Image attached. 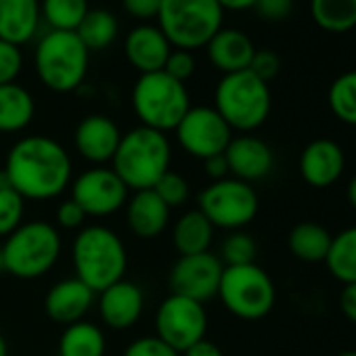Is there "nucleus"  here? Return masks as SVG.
I'll use <instances>...</instances> for the list:
<instances>
[{
  "label": "nucleus",
  "mask_w": 356,
  "mask_h": 356,
  "mask_svg": "<svg viewBox=\"0 0 356 356\" xmlns=\"http://www.w3.org/2000/svg\"><path fill=\"white\" fill-rule=\"evenodd\" d=\"M5 170L13 189L32 202L59 197L72 181V159L65 147L44 134L19 138L9 155Z\"/></svg>",
  "instance_id": "f257e3e1"
},
{
  "label": "nucleus",
  "mask_w": 356,
  "mask_h": 356,
  "mask_svg": "<svg viewBox=\"0 0 356 356\" xmlns=\"http://www.w3.org/2000/svg\"><path fill=\"white\" fill-rule=\"evenodd\" d=\"M172 147L163 132L147 126H136L122 134L118 151L111 159V170L128 191L153 189L159 178L170 170Z\"/></svg>",
  "instance_id": "f03ea898"
},
{
  "label": "nucleus",
  "mask_w": 356,
  "mask_h": 356,
  "mask_svg": "<svg viewBox=\"0 0 356 356\" xmlns=\"http://www.w3.org/2000/svg\"><path fill=\"white\" fill-rule=\"evenodd\" d=\"M72 260L76 277L95 293L124 279L128 268V254L124 241L103 225L84 227L72 245Z\"/></svg>",
  "instance_id": "7ed1b4c3"
},
{
  "label": "nucleus",
  "mask_w": 356,
  "mask_h": 356,
  "mask_svg": "<svg viewBox=\"0 0 356 356\" xmlns=\"http://www.w3.org/2000/svg\"><path fill=\"white\" fill-rule=\"evenodd\" d=\"M225 9L216 0H161L157 28L172 49L197 51L222 30Z\"/></svg>",
  "instance_id": "20e7f679"
},
{
  "label": "nucleus",
  "mask_w": 356,
  "mask_h": 356,
  "mask_svg": "<svg viewBox=\"0 0 356 356\" xmlns=\"http://www.w3.org/2000/svg\"><path fill=\"white\" fill-rule=\"evenodd\" d=\"M90 51L76 32L49 30L36 44L34 67L40 82L59 95L74 92L88 74Z\"/></svg>",
  "instance_id": "39448f33"
},
{
  "label": "nucleus",
  "mask_w": 356,
  "mask_h": 356,
  "mask_svg": "<svg viewBox=\"0 0 356 356\" xmlns=\"http://www.w3.org/2000/svg\"><path fill=\"white\" fill-rule=\"evenodd\" d=\"M0 248H3L5 273L30 281L53 270L61 258L63 241L51 222L32 220L15 229Z\"/></svg>",
  "instance_id": "423d86ee"
},
{
  "label": "nucleus",
  "mask_w": 356,
  "mask_h": 356,
  "mask_svg": "<svg viewBox=\"0 0 356 356\" xmlns=\"http://www.w3.org/2000/svg\"><path fill=\"white\" fill-rule=\"evenodd\" d=\"M132 109L140 126L165 134L181 124L191 109V97L187 84L174 80L161 70L138 76L132 88Z\"/></svg>",
  "instance_id": "0eeeda50"
},
{
  "label": "nucleus",
  "mask_w": 356,
  "mask_h": 356,
  "mask_svg": "<svg viewBox=\"0 0 356 356\" xmlns=\"http://www.w3.org/2000/svg\"><path fill=\"white\" fill-rule=\"evenodd\" d=\"M214 109L231 126V130L252 132L260 128L270 113L268 84L250 70L227 74L214 92Z\"/></svg>",
  "instance_id": "6e6552de"
},
{
  "label": "nucleus",
  "mask_w": 356,
  "mask_h": 356,
  "mask_svg": "<svg viewBox=\"0 0 356 356\" xmlns=\"http://www.w3.org/2000/svg\"><path fill=\"white\" fill-rule=\"evenodd\" d=\"M218 296L229 312L245 321L266 316L275 306L273 279L256 262L243 266H225Z\"/></svg>",
  "instance_id": "1a4fd4ad"
},
{
  "label": "nucleus",
  "mask_w": 356,
  "mask_h": 356,
  "mask_svg": "<svg viewBox=\"0 0 356 356\" xmlns=\"http://www.w3.org/2000/svg\"><path fill=\"white\" fill-rule=\"evenodd\" d=\"M258 195L250 183L237 178H222L208 185L197 197V210L212 222L214 229L239 231L258 214Z\"/></svg>",
  "instance_id": "9d476101"
},
{
  "label": "nucleus",
  "mask_w": 356,
  "mask_h": 356,
  "mask_svg": "<svg viewBox=\"0 0 356 356\" xmlns=\"http://www.w3.org/2000/svg\"><path fill=\"white\" fill-rule=\"evenodd\" d=\"M155 331L161 341H165L178 354H183L195 341L206 337L208 312L202 302L170 293L157 306Z\"/></svg>",
  "instance_id": "9b49d317"
},
{
  "label": "nucleus",
  "mask_w": 356,
  "mask_h": 356,
  "mask_svg": "<svg viewBox=\"0 0 356 356\" xmlns=\"http://www.w3.org/2000/svg\"><path fill=\"white\" fill-rule=\"evenodd\" d=\"M174 132L178 145L202 161L225 153L233 138L231 126L214 107H191Z\"/></svg>",
  "instance_id": "f8f14e48"
},
{
  "label": "nucleus",
  "mask_w": 356,
  "mask_h": 356,
  "mask_svg": "<svg viewBox=\"0 0 356 356\" xmlns=\"http://www.w3.org/2000/svg\"><path fill=\"white\" fill-rule=\"evenodd\" d=\"M72 200L86 216H111L128 202V187L111 168L95 165L72 183Z\"/></svg>",
  "instance_id": "ddd939ff"
},
{
  "label": "nucleus",
  "mask_w": 356,
  "mask_h": 356,
  "mask_svg": "<svg viewBox=\"0 0 356 356\" xmlns=\"http://www.w3.org/2000/svg\"><path fill=\"white\" fill-rule=\"evenodd\" d=\"M225 264L212 252L181 256L170 268L168 283L172 293L191 298L195 302H208L218 296Z\"/></svg>",
  "instance_id": "4468645a"
},
{
  "label": "nucleus",
  "mask_w": 356,
  "mask_h": 356,
  "mask_svg": "<svg viewBox=\"0 0 356 356\" xmlns=\"http://www.w3.org/2000/svg\"><path fill=\"white\" fill-rule=\"evenodd\" d=\"M122 140V132L118 124L101 113L86 115L74 132V145L80 157L90 163H107L113 159L118 145Z\"/></svg>",
  "instance_id": "2eb2a0df"
},
{
  "label": "nucleus",
  "mask_w": 356,
  "mask_h": 356,
  "mask_svg": "<svg viewBox=\"0 0 356 356\" xmlns=\"http://www.w3.org/2000/svg\"><path fill=\"white\" fill-rule=\"evenodd\" d=\"M95 302L97 293L78 277H70L61 279L49 289L44 298V312L51 321L67 327L78 321H84Z\"/></svg>",
  "instance_id": "dca6fc26"
},
{
  "label": "nucleus",
  "mask_w": 356,
  "mask_h": 356,
  "mask_svg": "<svg viewBox=\"0 0 356 356\" xmlns=\"http://www.w3.org/2000/svg\"><path fill=\"white\" fill-rule=\"evenodd\" d=\"M97 304H99V314L103 323L111 329H130L136 325L145 310V293L143 289L132 283V281H118L97 293Z\"/></svg>",
  "instance_id": "f3484780"
},
{
  "label": "nucleus",
  "mask_w": 356,
  "mask_h": 356,
  "mask_svg": "<svg viewBox=\"0 0 356 356\" xmlns=\"http://www.w3.org/2000/svg\"><path fill=\"white\" fill-rule=\"evenodd\" d=\"M170 53L172 47L157 26H136L134 30L128 32L124 40V55L140 76L161 72Z\"/></svg>",
  "instance_id": "a211bd4d"
},
{
  "label": "nucleus",
  "mask_w": 356,
  "mask_h": 356,
  "mask_svg": "<svg viewBox=\"0 0 356 356\" xmlns=\"http://www.w3.org/2000/svg\"><path fill=\"white\" fill-rule=\"evenodd\" d=\"M225 157L229 163V174L243 183L260 181L273 170V151L258 136L243 134L231 138Z\"/></svg>",
  "instance_id": "6ab92c4d"
},
{
  "label": "nucleus",
  "mask_w": 356,
  "mask_h": 356,
  "mask_svg": "<svg viewBox=\"0 0 356 356\" xmlns=\"http://www.w3.org/2000/svg\"><path fill=\"white\" fill-rule=\"evenodd\" d=\"M346 165L343 151L337 143L329 138H316L306 145L300 157V172L302 178L316 189H325L333 185L341 176Z\"/></svg>",
  "instance_id": "aec40b11"
},
{
  "label": "nucleus",
  "mask_w": 356,
  "mask_h": 356,
  "mask_svg": "<svg viewBox=\"0 0 356 356\" xmlns=\"http://www.w3.org/2000/svg\"><path fill=\"white\" fill-rule=\"evenodd\" d=\"M206 51H208L210 63L227 76V74L250 70L256 47L248 34L233 30V28H222L208 42Z\"/></svg>",
  "instance_id": "412c9836"
},
{
  "label": "nucleus",
  "mask_w": 356,
  "mask_h": 356,
  "mask_svg": "<svg viewBox=\"0 0 356 356\" xmlns=\"http://www.w3.org/2000/svg\"><path fill=\"white\" fill-rule=\"evenodd\" d=\"M170 208L157 197L153 189L134 191L126 202V222L140 239H155L168 229Z\"/></svg>",
  "instance_id": "4be33fe9"
},
{
  "label": "nucleus",
  "mask_w": 356,
  "mask_h": 356,
  "mask_svg": "<svg viewBox=\"0 0 356 356\" xmlns=\"http://www.w3.org/2000/svg\"><path fill=\"white\" fill-rule=\"evenodd\" d=\"M42 22L40 0H0V40L28 44Z\"/></svg>",
  "instance_id": "5701e85b"
},
{
  "label": "nucleus",
  "mask_w": 356,
  "mask_h": 356,
  "mask_svg": "<svg viewBox=\"0 0 356 356\" xmlns=\"http://www.w3.org/2000/svg\"><path fill=\"white\" fill-rule=\"evenodd\" d=\"M36 113L34 97L17 82L0 86V132L15 134L26 130Z\"/></svg>",
  "instance_id": "b1692460"
},
{
  "label": "nucleus",
  "mask_w": 356,
  "mask_h": 356,
  "mask_svg": "<svg viewBox=\"0 0 356 356\" xmlns=\"http://www.w3.org/2000/svg\"><path fill=\"white\" fill-rule=\"evenodd\" d=\"M172 241L181 256L210 252V245L214 241V227L200 210H191L176 220Z\"/></svg>",
  "instance_id": "393cba45"
},
{
  "label": "nucleus",
  "mask_w": 356,
  "mask_h": 356,
  "mask_svg": "<svg viewBox=\"0 0 356 356\" xmlns=\"http://www.w3.org/2000/svg\"><path fill=\"white\" fill-rule=\"evenodd\" d=\"M105 333L88 321L67 325L59 339V356H105Z\"/></svg>",
  "instance_id": "a878e982"
},
{
  "label": "nucleus",
  "mask_w": 356,
  "mask_h": 356,
  "mask_svg": "<svg viewBox=\"0 0 356 356\" xmlns=\"http://www.w3.org/2000/svg\"><path fill=\"white\" fill-rule=\"evenodd\" d=\"M333 237L316 222H300L289 233V250L304 262H321L327 258Z\"/></svg>",
  "instance_id": "bb28decb"
},
{
  "label": "nucleus",
  "mask_w": 356,
  "mask_h": 356,
  "mask_svg": "<svg viewBox=\"0 0 356 356\" xmlns=\"http://www.w3.org/2000/svg\"><path fill=\"white\" fill-rule=\"evenodd\" d=\"M314 24L331 34H343L356 28V0H310Z\"/></svg>",
  "instance_id": "cd10ccee"
},
{
  "label": "nucleus",
  "mask_w": 356,
  "mask_h": 356,
  "mask_svg": "<svg viewBox=\"0 0 356 356\" xmlns=\"http://www.w3.org/2000/svg\"><path fill=\"white\" fill-rule=\"evenodd\" d=\"M118 19L107 9H90L76 34L88 51H103L118 38Z\"/></svg>",
  "instance_id": "c85d7f7f"
},
{
  "label": "nucleus",
  "mask_w": 356,
  "mask_h": 356,
  "mask_svg": "<svg viewBox=\"0 0 356 356\" xmlns=\"http://www.w3.org/2000/svg\"><path fill=\"white\" fill-rule=\"evenodd\" d=\"M325 262L333 277H337L346 285L356 283V227L346 229L333 237Z\"/></svg>",
  "instance_id": "c756f323"
},
{
  "label": "nucleus",
  "mask_w": 356,
  "mask_h": 356,
  "mask_svg": "<svg viewBox=\"0 0 356 356\" xmlns=\"http://www.w3.org/2000/svg\"><path fill=\"white\" fill-rule=\"evenodd\" d=\"M88 11V0H40L42 19L57 32H76Z\"/></svg>",
  "instance_id": "7c9ffc66"
},
{
  "label": "nucleus",
  "mask_w": 356,
  "mask_h": 356,
  "mask_svg": "<svg viewBox=\"0 0 356 356\" xmlns=\"http://www.w3.org/2000/svg\"><path fill=\"white\" fill-rule=\"evenodd\" d=\"M329 107L337 120L356 126V72H346L329 86Z\"/></svg>",
  "instance_id": "2f4dec72"
},
{
  "label": "nucleus",
  "mask_w": 356,
  "mask_h": 356,
  "mask_svg": "<svg viewBox=\"0 0 356 356\" xmlns=\"http://www.w3.org/2000/svg\"><path fill=\"white\" fill-rule=\"evenodd\" d=\"M256 252H258V245L248 233L233 231L222 241L218 258L225 266H243V264H254Z\"/></svg>",
  "instance_id": "473e14b6"
},
{
  "label": "nucleus",
  "mask_w": 356,
  "mask_h": 356,
  "mask_svg": "<svg viewBox=\"0 0 356 356\" xmlns=\"http://www.w3.org/2000/svg\"><path fill=\"white\" fill-rule=\"evenodd\" d=\"M26 200L15 189H0V237H9L24 225Z\"/></svg>",
  "instance_id": "72a5a7b5"
},
{
  "label": "nucleus",
  "mask_w": 356,
  "mask_h": 356,
  "mask_svg": "<svg viewBox=\"0 0 356 356\" xmlns=\"http://www.w3.org/2000/svg\"><path fill=\"white\" fill-rule=\"evenodd\" d=\"M153 191L157 193V197L172 210V208H181L187 200H189V181L178 172L168 170L159 181L155 183Z\"/></svg>",
  "instance_id": "f704fd0d"
},
{
  "label": "nucleus",
  "mask_w": 356,
  "mask_h": 356,
  "mask_svg": "<svg viewBox=\"0 0 356 356\" xmlns=\"http://www.w3.org/2000/svg\"><path fill=\"white\" fill-rule=\"evenodd\" d=\"M22 70H24L22 49L0 40V86L15 82L19 78Z\"/></svg>",
  "instance_id": "c9c22d12"
},
{
  "label": "nucleus",
  "mask_w": 356,
  "mask_h": 356,
  "mask_svg": "<svg viewBox=\"0 0 356 356\" xmlns=\"http://www.w3.org/2000/svg\"><path fill=\"white\" fill-rule=\"evenodd\" d=\"M124 356H181V354L174 348H170L165 341H161L157 335H143L128 343Z\"/></svg>",
  "instance_id": "e433bc0d"
},
{
  "label": "nucleus",
  "mask_w": 356,
  "mask_h": 356,
  "mask_svg": "<svg viewBox=\"0 0 356 356\" xmlns=\"http://www.w3.org/2000/svg\"><path fill=\"white\" fill-rule=\"evenodd\" d=\"M163 72L168 76H172L174 80L187 84V80L195 74V57L193 53L189 51H181V49H172L165 65H163Z\"/></svg>",
  "instance_id": "4c0bfd02"
},
{
  "label": "nucleus",
  "mask_w": 356,
  "mask_h": 356,
  "mask_svg": "<svg viewBox=\"0 0 356 356\" xmlns=\"http://www.w3.org/2000/svg\"><path fill=\"white\" fill-rule=\"evenodd\" d=\"M250 72L254 76H258L262 82H270L273 78H277V74L281 72V59L277 53L273 51H256L254 59L250 63Z\"/></svg>",
  "instance_id": "58836bf2"
},
{
  "label": "nucleus",
  "mask_w": 356,
  "mask_h": 356,
  "mask_svg": "<svg viewBox=\"0 0 356 356\" xmlns=\"http://www.w3.org/2000/svg\"><path fill=\"white\" fill-rule=\"evenodd\" d=\"M256 13L268 22H283L293 11V0H256Z\"/></svg>",
  "instance_id": "ea45409f"
},
{
  "label": "nucleus",
  "mask_w": 356,
  "mask_h": 356,
  "mask_svg": "<svg viewBox=\"0 0 356 356\" xmlns=\"http://www.w3.org/2000/svg\"><path fill=\"white\" fill-rule=\"evenodd\" d=\"M124 11L140 22H149V19H157L161 0H122Z\"/></svg>",
  "instance_id": "a19ab883"
},
{
  "label": "nucleus",
  "mask_w": 356,
  "mask_h": 356,
  "mask_svg": "<svg viewBox=\"0 0 356 356\" xmlns=\"http://www.w3.org/2000/svg\"><path fill=\"white\" fill-rule=\"evenodd\" d=\"M84 220H86V214L74 200H67L57 208V222H59V227H63L67 231L80 229L84 225Z\"/></svg>",
  "instance_id": "79ce46f5"
},
{
  "label": "nucleus",
  "mask_w": 356,
  "mask_h": 356,
  "mask_svg": "<svg viewBox=\"0 0 356 356\" xmlns=\"http://www.w3.org/2000/svg\"><path fill=\"white\" fill-rule=\"evenodd\" d=\"M204 165H206V172H208V176L212 178V181H222V178L229 176V163H227L225 153L204 159Z\"/></svg>",
  "instance_id": "37998d69"
},
{
  "label": "nucleus",
  "mask_w": 356,
  "mask_h": 356,
  "mask_svg": "<svg viewBox=\"0 0 356 356\" xmlns=\"http://www.w3.org/2000/svg\"><path fill=\"white\" fill-rule=\"evenodd\" d=\"M339 304H341V312L356 325V283H348L343 287Z\"/></svg>",
  "instance_id": "c03bdc74"
},
{
  "label": "nucleus",
  "mask_w": 356,
  "mask_h": 356,
  "mask_svg": "<svg viewBox=\"0 0 356 356\" xmlns=\"http://www.w3.org/2000/svg\"><path fill=\"white\" fill-rule=\"evenodd\" d=\"M183 356H225V354H222V350L214 341H210V339L204 337V339L195 341L191 348H187L183 352Z\"/></svg>",
  "instance_id": "a18cd8bd"
},
{
  "label": "nucleus",
  "mask_w": 356,
  "mask_h": 356,
  "mask_svg": "<svg viewBox=\"0 0 356 356\" xmlns=\"http://www.w3.org/2000/svg\"><path fill=\"white\" fill-rule=\"evenodd\" d=\"M216 3L225 11H245V9H254L256 0H216Z\"/></svg>",
  "instance_id": "49530a36"
},
{
  "label": "nucleus",
  "mask_w": 356,
  "mask_h": 356,
  "mask_svg": "<svg viewBox=\"0 0 356 356\" xmlns=\"http://www.w3.org/2000/svg\"><path fill=\"white\" fill-rule=\"evenodd\" d=\"M348 200H350V204L356 208V174L352 176V181H350V185H348Z\"/></svg>",
  "instance_id": "de8ad7c7"
},
{
  "label": "nucleus",
  "mask_w": 356,
  "mask_h": 356,
  "mask_svg": "<svg viewBox=\"0 0 356 356\" xmlns=\"http://www.w3.org/2000/svg\"><path fill=\"white\" fill-rule=\"evenodd\" d=\"M0 189H13L11 178H9V174H7V170H5V168L0 170Z\"/></svg>",
  "instance_id": "09e8293b"
},
{
  "label": "nucleus",
  "mask_w": 356,
  "mask_h": 356,
  "mask_svg": "<svg viewBox=\"0 0 356 356\" xmlns=\"http://www.w3.org/2000/svg\"><path fill=\"white\" fill-rule=\"evenodd\" d=\"M0 356H9V343L3 333H0Z\"/></svg>",
  "instance_id": "8fccbe9b"
},
{
  "label": "nucleus",
  "mask_w": 356,
  "mask_h": 356,
  "mask_svg": "<svg viewBox=\"0 0 356 356\" xmlns=\"http://www.w3.org/2000/svg\"><path fill=\"white\" fill-rule=\"evenodd\" d=\"M5 273V260H3V248H0V275Z\"/></svg>",
  "instance_id": "3c124183"
},
{
  "label": "nucleus",
  "mask_w": 356,
  "mask_h": 356,
  "mask_svg": "<svg viewBox=\"0 0 356 356\" xmlns=\"http://www.w3.org/2000/svg\"><path fill=\"white\" fill-rule=\"evenodd\" d=\"M339 356H356V352H343V354H339Z\"/></svg>",
  "instance_id": "603ef678"
}]
</instances>
